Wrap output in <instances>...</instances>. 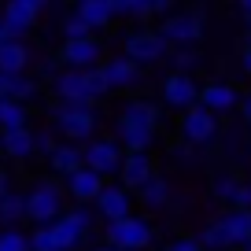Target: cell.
Wrapping results in <instances>:
<instances>
[{
    "mask_svg": "<svg viewBox=\"0 0 251 251\" xmlns=\"http://www.w3.org/2000/svg\"><path fill=\"white\" fill-rule=\"evenodd\" d=\"M107 244L115 248H129V251H144L151 244V226L137 214H122V218L107 222Z\"/></svg>",
    "mask_w": 251,
    "mask_h": 251,
    "instance_id": "cell-1",
    "label": "cell"
},
{
    "mask_svg": "<svg viewBox=\"0 0 251 251\" xmlns=\"http://www.w3.org/2000/svg\"><path fill=\"white\" fill-rule=\"evenodd\" d=\"M26 200V218H33L37 226H45V222H52L55 214L63 211V192L59 185H52V181H41V185H33L30 196Z\"/></svg>",
    "mask_w": 251,
    "mask_h": 251,
    "instance_id": "cell-2",
    "label": "cell"
},
{
    "mask_svg": "<svg viewBox=\"0 0 251 251\" xmlns=\"http://www.w3.org/2000/svg\"><path fill=\"white\" fill-rule=\"evenodd\" d=\"M55 126H59L63 137H71V141H89L96 129V115L93 107H74V103H63L55 107Z\"/></svg>",
    "mask_w": 251,
    "mask_h": 251,
    "instance_id": "cell-3",
    "label": "cell"
},
{
    "mask_svg": "<svg viewBox=\"0 0 251 251\" xmlns=\"http://www.w3.org/2000/svg\"><path fill=\"white\" fill-rule=\"evenodd\" d=\"M214 129H218L214 111H207L203 103L185 107V115H181V137H185L188 144H207V141L214 137Z\"/></svg>",
    "mask_w": 251,
    "mask_h": 251,
    "instance_id": "cell-4",
    "label": "cell"
},
{
    "mask_svg": "<svg viewBox=\"0 0 251 251\" xmlns=\"http://www.w3.org/2000/svg\"><path fill=\"white\" fill-rule=\"evenodd\" d=\"M81 163L93 166V170L103 174V177H111V174H118V163H122V144H115V141H93L89 148H81Z\"/></svg>",
    "mask_w": 251,
    "mask_h": 251,
    "instance_id": "cell-5",
    "label": "cell"
},
{
    "mask_svg": "<svg viewBox=\"0 0 251 251\" xmlns=\"http://www.w3.org/2000/svg\"><path fill=\"white\" fill-rule=\"evenodd\" d=\"M126 55L137 63H155L166 55V37L159 30H141V33H129L126 41Z\"/></svg>",
    "mask_w": 251,
    "mask_h": 251,
    "instance_id": "cell-6",
    "label": "cell"
},
{
    "mask_svg": "<svg viewBox=\"0 0 251 251\" xmlns=\"http://www.w3.org/2000/svg\"><path fill=\"white\" fill-rule=\"evenodd\" d=\"M55 96H59L63 103H74V107H93V96H89V89H85V78H81V71L78 67H71V71H63V74H55Z\"/></svg>",
    "mask_w": 251,
    "mask_h": 251,
    "instance_id": "cell-7",
    "label": "cell"
},
{
    "mask_svg": "<svg viewBox=\"0 0 251 251\" xmlns=\"http://www.w3.org/2000/svg\"><path fill=\"white\" fill-rule=\"evenodd\" d=\"M159 33L166 37V45H196L203 37V19L200 15H170Z\"/></svg>",
    "mask_w": 251,
    "mask_h": 251,
    "instance_id": "cell-8",
    "label": "cell"
},
{
    "mask_svg": "<svg viewBox=\"0 0 251 251\" xmlns=\"http://www.w3.org/2000/svg\"><path fill=\"white\" fill-rule=\"evenodd\" d=\"M196 96H200V89H196V81L188 78V71H177V74H170V78L163 81V100H166V107H192L196 103Z\"/></svg>",
    "mask_w": 251,
    "mask_h": 251,
    "instance_id": "cell-9",
    "label": "cell"
},
{
    "mask_svg": "<svg viewBox=\"0 0 251 251\" xmlns=\"http://www.w3.org/2000/svg\"><path fill=\"white\" fill-rule=\"evenodd\" d=\"M67 188H71V196L78 200V203H93V200H96V192L103 188V174H96L93 166H85V163H81L78 170H71V174H67Z\"/></svg>",
    "mask_w": 251,
    "mask_h": 251,
    "instance_id": "cell-10",
    "label": "cell"
},
{
    "mask_svg": "<svg viewBox=\"0 0 251 251\" xmlns=\"http://www.w3.org/2000/svg\"><path fill=\"white\" fill-rule=\"evenodd\" d=\"M100 71H103L107 89H129V85H137V78H141V63L129 59V55H115V59L103 63Z\"/></svg>",
    "mask_w": 251,
    "mask_h": 251,
    "instance_id": "cell-11",
    "label": "cell"
},
{
    "mask_svg": "<svg viewBox=\"0 0 251 251\" xmlns=\"http://www.w3.org/2000/svg\"><path fill=\"white\" fill-rule=\"evenodd\" d=\"M93 203H96V211L103 214V222H115V218H122V214H129V188L126 185H103Z\"/></svg>",
    "mask_w": 251,
    "mask_h": 251,
    "instance_id": "cell-12",
    "label": "cell"
},
{
    "mask_svg": "<svg viewBox=\"0 0 251 251\" xmlns=\"http://www.w3.org/2000/svg\"><path fill=\"white\" fill-rule=\"evenodd\" d=\"M151 137H155V126H144V122H137V118L118 115V144H122L126 151H148Z\"/></svg>",
    "mask_w": 251,
    "mask_h": 251,
    "instance_id": "cell-13",
    "label": "cell"
},
{
    "mask_svg": "<svg viewBox=\"0 0 251 251\" xmlns=\"http://www.w3.org/2000/svg\"><path fill=\"white\" fill-rule=\"evenodd\" d=\"M33 23H37V11L26 8L23 0H8V4H4V15H0V30H4V37H23Z\"/></svg>",
    "mask_w": 251,
    "mask_h": 251,
    "instance_id": "cell-14",
    "label": "cell"
},
{
    "mask_svg": "<svg viewBox=\"0 0 251 251\" xmlns=\"http://www.w3.org/2000/svg\"><path fill=\"white\" fill-rule=\"evenodd\" d=\"M100 59V41L96 37H67V45H63V63L67 67H93V63Z\"/></svg>",
    "mask_w": 251,
    "mask_h": 251,
    "instance_id": "cell-15",
    "label": "cell"
},
{
    "mask_svg": "<svg viewBox=\"0 0 251 251\" xmlns=\"http://www.w3.org/2000/svg\"><path fill=\"white\" fill-rule=\"evenodd\" d=\"M151 174L155 170H151V159L144 155V151H126L122 163H118V177H122L126 188H141Z\"/></svg>",
    "mask_w": 251,
    "mask_h": 251,
    "instance_id": "cell-16",
    "label": "cell"
},
{
    "mask_svg": "<svg viewBox=\"0 0 251 251\" xmlns=\"http://www.w3.org/2000/svg\"><path fill=\"white\" fill-rule=\"evenodd\" d=\"M0 155H8V159H30L33 155V133L26 129V126L0 129Z\"/></svg>",
    "mask_w": 251,
    "mask_h": 251,
    "instance_id": "cell-17",
    "label": "cell"
},
{
    "mask_svg": "<svg viewBox=\"0 0 251 251\" xmlns=\"http://www.w3.org/2000/svg\"><path fill=\"white\" fill-rule=\"evenodd\" d=\"M218 222H222V229L229 233L233 248L251 240V207H233V211H229L226 218H218Z\"/></svg>",
    "mask_w": 251,
    "mask_h": 251,
    "instance_id": "cell-18",
    "label": "cell"
},
{
    "mask_svg": "<svg viewBox=\"0 0 251 251\" xmlns=\"http://www.w3.org/2000/svg\"><path fill=\"white\" fill-rule=\"evenodd\" d=\"M200 103H203L207 111H229L236 103V89L233 85H226V81H214V85H207V89H200V96H196Z\"/></svg>",
    "mask_w": 251,
    "mask_h": 251,
    "instance_id": "cell-19",
    "label": "cell"
},
{
    "mask_svg": "<svg viewBox=\"0 0 251 251\" xmlns=\"http://www.w3.org/2000/svg\"><path fill=\"white\" fill-rule=\"evenodd\" d=\"M26 63H30V48L23 45V37H8L0 45V71L19 74V71H26Z\"/></svg>",
    "mask_w": 251,
    "mask_h": 251,
    "instance_id": "cell-20",
    "label": "cell"
},
{
    "mask_svg": "<svg viewBox=\"0 0 251 251\" xmlns=\"http://www.w3.org/2000/svg\"><path fill=\"white\" fill-rule=\"evenodd\" d=\"M48 163H52V170L55 174H67L71 170H78L81 166V148H78V141H71V144H55L52 151H48Z\"/></svg>",
    "mask_w": 251,
    "mask_h": 251,
    "instance_id": "cell-21",
    "label": "cell"
},
{
    "mask_svg": "<svg viewBox=\"0 0 251 251\" xmlns=\"http://www.w3.org/2000/svg\"><path fill=\"white\" fill-rule=\"evenodd\" d=\"M78 19H85L93 30H100V26H107L111 19H115V11H111V0H78V11H74Z\"/></svg>",
    "mask_w": 251,
    "mask_h": 251,
    "instance_id": "cell-22",
    "label": "cell"
},
{
    "mask_svg": "<svg viewBox=\"0 0 251 251\" xmlns=\"http://www.w3.org/2000/svg\"><path fill=\"white\" fill-rule=\"evenodd\" d=\"M137 192H141L144 207H151V211H159V207H166V203H170V185H166L163 177H155V174H151V177L144 181V185L137 188Z\"/></svg>",
    "mask_w": 251,
    "mask_h": 251,
    "instance_id": "cell-23",
    "label": "cell"
},
{
    "mask_svg": "<svg viewBox=\"0 0 251 251\" xmlns=\"http://www.w3.org/2000/svg\"><path fill=\"white\" fill-rule=\"evenodd\" d=\"M15 126H26V103L0 96V129H15Z\"/></svg>",
    "mask_w": 251,
    "mask_h": 251,
    "instance_id": "cell-24",
    "label": "cell"
},
{
    "mask_svg": "<svg viewBox=\"0 0 251 251\" xmlns=\"http://www.w3.org/2000/svg\"><path fill=\"white\" fill-rule=\"evenodd\" d=\"M19 218H26V200L19 192H4L0 196V226H15Z\"/></svg>",
    "mask_w": 251,
    "mask_h": 251,
    "instance_id": "cell-25",
    "label": "cell"
},
{
    "mask_svg": "<svg viewBox=\"0 0 251 251\" xmlns=\"http://www.w3.org/2000/svg\"><path fill=\"white\" fill-rule=\"evenodd\" d=\"M200 248H207V251H226V248H233V240H229V233L222 229V222H211V226L203 229V236H200Z\"/></svg>",
    "mask_w": 251,
    "mask_h": 251,
    "instance_id": "cell-26",
    "label": "cell"
},
{
    "mask_svg": "<svg viewBox=\"0 0 251 251\" xmlns=\"http://www.w3.org/2000/svg\"><path fill=\"white\" fill-rule=\"evenodd\" d=\"M122 115H126V118H137V122H144V126H155V122H159L155 103H148V100H129V103L122 107Z\"/></svg>",
    "mask_w": 251,
    "mask_h": 251,
    "instance_id": "cell-27",
    "label": "cell"
},
{
    "mask_svg": "<svg viewBox=\"0 0 251 251\" xmlns=\"http://www.w3.org/2000/svg\"><path fill=\"white\" fill-rule=\"evenodd\" d=\"M8 96L11 100H33L37 96V81L33 78H26V71H19V74H11V89H8Z\"/></svg>",
    "mask_w": 251,
    "mask_h": 251,
    "instance_id": "cell-28",
    "label": "cell"
},
{
    "mask_svg": "<svg viewBox=\"0 0 251 251\" xmlns=\"http://www.w3.org/2000/svg\"><path fill=\"white\" fill-rule=\"evenodd\" d=\"M81 78H85V89H89V96H93V100H100L103 93H107V81H103V71L100 67H81Z\"/></svg>",
    "mask_w": 251,
    "mask_h": 251,
    "instance_id": "cell-29",
    "label": "cell"
},
{
    "mask_svg": "<svg viewBox=\"0 0 251 251\" xmlns=\"http://www.w3.org/2000/svg\"><path fill=\"white\" fill-rule=\"evenodd\" d=\"M111 11H115V15H137V19H148V0H111Z\"/></svg>",
    "mask_w": 251,
    "mask_h": 251,
    "instance_id": "cell-30",
    "label": "cell"
},
{
    "mask_svg": "<svg viewBox=\"0 0 251 251\" xmlns=\"http://www.w3.org/2000/svg\"><path fill=\"white\" fill-rule=\"evenodd\" d=\"M0 251H30V240H26V233H19V229H4L0 233Z\"/></svg>",
    "mask_w": 251,
    "mask_h": 251,
    "instance_id": "cell-31",
    "label": "cell"
},
{
    "mask_svg": "<svg viewBox=\"0 0 251 251\" xmlns=\"http://www.w3.org/2000/svg\"><path fill=\"white\" fill-rule=\"evenodd\" d=\"M236 185H240V181H236L233 174H218V177H214V196H218V200H226V203H233Z\"/></svg>",
    "mask_w": 251,
    "mask_h": 251,
    "instance_id": "cell-32",
    "label": "cell"
},
{
    "mask_svg": "<svg viewBox=\"0 0 251 251\" xmlns=\"http://www.w3.org/2000/svg\"><path fill=\"white\" fill-rule=\"evenodd\" d=\"M63 33H67V37H85V33H93V26H89L85 19L71 15V19H67V23H63Z\"/></svg>",
    "mask_w": 251,
    "mask_h": 251,
    "instance_id": "cell-33",
    "label": "cell"
},
{
    "mask_svg": "<svg viewBox=\"0 0 251 251\" xmlns=\"http://www.w3.org/2000/svg\"><path fill=\"white\" fill-rule=\"evenodd\" d=\"M166 251H203V248H200V240H192V236H181V240L166 244Z\"/></svg>",
    "mask_w": 251,
    "mask_h": 251,
    "instance_id": "cell-34",
    "label": "cell"
},
{
    "mask_svg": "<svg viewBox=\"0 0 251 251\" xmlns=\"http://www.w3.org/2000/svg\"><path fill=\"white\" fill-rule=\"evenodd\" d=\"M233 207H251V185H236V192H233Z\"/></svg>",
    "mask_w": 251,
    "mask_h": 251,
    "instance_id": "cell-35",
    "label": "cell"
},
{
    "mask_svg": "<svg viewBox=\"0 0 251 251\" xmlns=\"http://www.w3.org/2000/svg\"><path fill=\"white\" fill-rule=\"evenodd\" d=\"M174 0H148V15H166Z\"/></svg>",
    "mask_w": 251,
    "mask_h": 251,
    "instance_id": "cell-36",
    "label": "cell"
},
{
    "mask_svg": "<svg viewBox=\"0 0 251 251\" xmlns=\"http://www.w3.org/2000/svg\"><path fill=\"white\" fill-rule=\"evenodd\" d=\"M174 63H177V71H188V67L196 63V55H192V52H177V55H174Z\"/></svg>",
    "mask_w": 251,
    "mask_h": 251,
    "instance_id": "cell-37",
    "label": "cell"
},
{
    "mask_svg": "<svg viewBox=\"0 0 251 251\" xmlns=\"http://www.w3.org/2000/svg\"><path fill=\"white\" fill-rule=\"evenodd\" d=\"M240 71H244V74L251 78V45L244 48V55H240Z\"/></svg>",
    "mask_w": 251,
    "mask_h": 251,
    "instance_id": "cell-38",
    "label": "cell"
},
{
    "mask_svg": "<svg viewBox=\"0 0 251 251\" xmlns=\"http://www.w3.org/2000/svg\"><path fill=\"white\" fill-rule=\"evenodd\" d=\"M240 115H244V122L251 126V93H248V96L240 100Z\"/></svg>",
    "mask_w": 251,
    "mask_h": 251,
    "instance_id": "cell-39",
    "label": "cell"
},
{
    "mask_svg": "<svg viewBox=\"0 0 251 251\" xmlns=\"http://www.w3.org/2000/svg\"><path fill=\"white\" fill-rule=\"evenodd\" d=\"M8 89H11V74L0 71V96H8Z\"/></svg>",
    "mask_w": 251,
    "mask_h": 251,
    "instance_id": "cell-40",
    "label": "cell"
},
{
    "mask_svg": "<svg viewBox=\"0 0 251 251\" xmlns=\"http://www.w3.org/2000/svg\"><path fill=\"white\" fill-rule=\"evenodd\" d=\"M23 4H26V8H33V11H37V15H41V11H45V8H48V0H23Z\"/></svg>",
    "mask_w": 251,
    "mask_h": 251,
    "instance_id": "cell-41",
    "label": "cell"
},
{
    "mask_svg": "<svg viewBox=\"0 0 251 251\" xmlns=\"http://www.w3.org/2000/svg\"><path fill=\"white\" fill-rule=\"evenodd\" d=\"M4 192H8V174L0 170V196H4Z\"/></svg>",
    "mask_w": 251,
    "mask_h": 251,
    "instance_id": "cell-42",
    "label": "cell"
},
{
    "mask_svg": "<svg viewBox=\"0 0 251 251\" xmlns=\"http://www.w3.org/2000/svg\"><path fill=\"white\" fill-rule=\"evenodd\" d=\"M93 251H118L115 244H100V248H93Z\"/></svg>",
    "mask_w": 251,
    "mask_h": 251,
    "instance_id": "cell-43",
    "label": "cell"
},
{
    "mask_svg": "<svg viewBox=\"0 0 251 251\" xmlns=\"http://www.w3.org/2000/svg\"><path fill=\"white\" fill-rule=\"evenodd\" d=\"M236 4H240V8L248 11V15H251V0H236Z\"/></svg>",
    "mask_w": 251,
    "mask_h": 251,
    "instance_id": "cell-44",
    "label": "cell"
},
{
    "mask_svg": "<svg viewBox=\"0 0 251 251\" xmlns=\"http://www.w3.org/2000/svg\"><path fill=\"white\" fill-rule=\"evenodd\" d=\"M4 41H8V37H4V30H0V45H4Z\"/></svg>",
    "mask_w": 251,
    "mask_h": 251,
    "instance_id": "cell-45",
    "label": "cell"
},
{
    "mask_svg": "<svg viewBox=\"0 0 251 251\" xmlns=\"http://www.w3.org/2000/svg\"><path fill=\"white\" fill-rule=\"evenodd\" d=\"M118 251H129V248H118Z\"/></svg>",
    "mask_w": 251,
    "mask_h": 251,
    "instance_id": "cell-46",
    "label": "cell"
},
{
    "mask_svg": "<svg viewBox=\"0 0 251 251\" xmlns=\"http://www.w3.org/2000/svg\"><path fill=\"white\" fill-rule=\"evenodd\" d=\"M248 251H251V240H248Z\"/></svg>",
    "mask_w": 251,
    "mask_h": 251,
    "instance_id": "cell-47",
    "label": "cell"
},
{
    "mask_svg": "<svg viewBox=\"0 0 251 251\" xmlns=\"http://www.w3.org/2000/svg\"><path fill=\"white\" fill-rule=\"evenodd\" d=\"M248 19H251V15H248ZM248 33H251V30H248Z\"/></svg>",
    "mask_w": 251,
    "mask_h": 251,
    "instance_id": "cell-48",
    "label": "cell"
}]
</instances>
